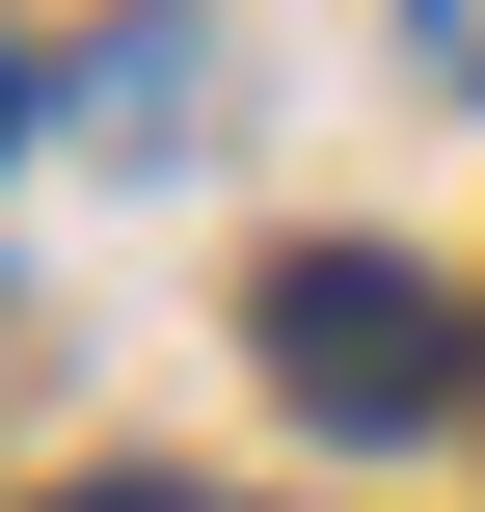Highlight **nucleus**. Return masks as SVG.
<instances>
[{
	"label": "nucleus",
	"mask_w": 485,
	"mask_h": 512,
	"mask_svg": "<svg viewBox=\"0 0 485 512\" xmlns=\"http://www.w3.org/2000/svg\"><path fill=\"white\" fill-rule=\"evenodd\" d=\"M0 135H27V54H0Z\"/></svg>",
	"instance_id": "20e7f679"
},
{
	"label": "nucleus",
	"mask_w": 485,
	"mask_h": 512,
	"mask_svg": "<svg viewBox=\"0 0 485 512\" xmlns=\"http://www.w3.org/2000/svg\"><path fill=\"white\" fill-rule=\"evenodd\" d=\"M54 512H216V486H54Z\"/></svg>",
	"instance_id": "f03ea898"
},
{
	"label": "nucleus",
	"mask_w": 485,
	"mask_h": 512,
	"mask_svg": "<svg viewBox=\"0 0 485 512\" xmlns=\"http://www.w3.org/2000/svg\"><path fill=\"white\" fill-rule=\"evenodd\" d=\"M270 405H297V432H432V405H459V297L378 270V243H297V270H270Z\"/></svg>",
	"instance_id": "f257e3e1"
},
{
	"label": "nucleus",
	"mask_w": 485,
	"mask_h": 512,
	"mask_svg": "<svg viewBox=\"0 0 485 512\" xmlns=\"http://www.w3.org/2000/svg\"><path fill=\"white\" fill-rule=\"evenodd\" d=\"M432 54H459V81H485V0H432Z\"/></svg>",
	"instance_id": "7ed1b4c3"
}]
</instances>
